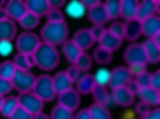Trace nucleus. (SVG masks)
<instances>
[{"mask_svg":"<svg viewBox=\"0 0 160 119\" xmlns=\"http://www.w3.org/2000/svg\"><path fill=\"white\" fill-rule=\"evenodd\" d=\"M143 119H160V109L159 108H155V109H150L149 112L142 117Z\"/></svg>","mask_w":160,"mask_h":119,"instance_id":"3c124183","label":"nucleus"},{"mask_svg":"<svg viewBox=\"0 0 160 119\" xmlns=\"http://www.w3.org/2000/svg\"><path fill=\"white\" fill-rule=\"evenodd\" d=\"M90 31H91V35H93L94 41L98 42L100 38L102 36V34L105 32V28L102 27V25H93V27L90 28Z\"/></svg>","mask_w":160,"mask_h":119,"instance_id":"49530a36","label":"nucleus"},{"mask_svg":"<svg viewBox=\"0 0 160 119\" xmlns=\"http://www.w3.org/2000/svg\"><path fill=\"white\" fill-rule=\"evenodd\" d=\"M94 86H96V83H94L93 74H88V73L82 74L76 80V91L79 93V95L91 94V90H93Z\"/></svg>","mask_w":160,"mask_h":119,"instance_id":"aec40b11","label":"nucleus"},{"mask_svg":"<svg viewBox=\"0 0 160 119\" xmlns=\"http://www.w3.org/2000/svg\"><path fill=\"white\" fill-rule=\"evenodd\" d=\"M83 6L86 7V10H88V8H91V7H94V6H97L98 4V0H83Z\"/></svg>","mask_w":160,"mask_h":119,"instance_id":"5fc2aeb1","label":"nucleus"},{"mask_svg":"<svg viewBox=\"0 0 160 119\" xmlns=\"http://www.w3.org/2000/svg\"><path fill=\"white\" fill-rule=\"evenodd\" d=\"M39 44H41L39 36L31 31H24L16 38V49L18 50V53H22V55L34 53L37 48L39 46Z\"/></svg>","mask_w":160,"mask_h":119,"instance_id":"20e7f679","label":"nucleus"},{"mask_svg":"<svg viewBox=\"0 0 160 119\" xmlns=\"http://www.w3.org/2000/svg\"><path fill=\"white\" fill-rule=\"evenodd\" d=\"M159 13V2L158 0H143V2L138 3V10H136V17L138 21H143V20L149 18V17L155 16Z\"/></svg>","mask_w":160,"mask_h":119,"instance_id":"9d476101","label":"nucleus"},{"mask_svg":"<svg viewBox=\"0 0 160 119\" xmlns=\"http://www.w3.org/2000/svg\"><path fill=\"white\" fill-rule=\"evenodd\" d=\"M72 119H90V115H88V109L87 108H83L78 111L76 114H73Z\"/></svg>","mask_w":160,"mask_h":119,"instance_id":"603ef678","label":"nucleus"},{"mask_svg":"<svg viewBox=\"0 0 160 119\" xmlns=\"http://www.w3.org/2000/svg\"><path fill=\"white\" fill-rule=\"evenodd\" d=\"M108 31H110L112 35H115V36H118V38L124 39V22H121V21L112 22V24L110 25V28H108Z\"/></svg>","mask_w":160,"mask_h":119,"instance_id":"ea45409f","label":"nucleus"},{"mask_svg":"<svg viewBox=\"0 0 160 119\" xmlns=\"http://www.w3.org/2000/svg\"><path fill=\"white\" fill-rule=\"evenodd\" d=\"M150 107L148 105L146 102H143V101H141V102H138V105L135 107V114H138V115H142V117H143L145 114H146V112H149L150 111Z\"/></svg>","mask_w":160,"mask_h":119,"instance_id":"09e8293b","label":"nucleus"},{"mask_svg":"<svg viewBox=\"0 0 160 119\" xmlns=\"http://www.w3.org/2000/svg\"><path fill=\"white\" fill-rule=\"evenodd\" d=\"M128 70H129L131 76H139L142 74L143 72H146V64H131L129 67H128Z\"/></svg>","mask_w":160,"mask_h":119,"instance_id":"de8ad7c7","label":"nucleus"},{"mask_svg":"<svg viewBox=\"0 0 160 119\" xmlns=\"http://www.w3.org/2000/svg\"><path fill=\"white\" fill-rule=\"evenodd\" d=\"M150 87L160 91V70L150 73Z\"/></svg>","mask_w":160,"mask_h":119,"instance_id":"a18cd8bd","label":"nucleus"},{"mask_svg":"<svg viewBox=\"0 0 160 119\" xmlns=\"http://www.w3.org/2000/svg\"><path fill=\"white\" fill-rule=\"evenodd\" d=\"M13 91V86H11L10 80H6V79H0V95L6 97L10 93Z\"/></svg>","mask_w":160,"mask_h":119,"instance_id":"37998d69","label":"nucleus"},{"mask_svg":"<svg viewBox=\"0 0 160 119\" xmlns=\"http://www.w3.org/2000/svg\"><path fill=\"white\" fill-rule=\"evenodd\" d=\"M8 119H32V115L28 114L25 109H22L21 107H17L14 109V112L8 117Z\"/></svg>","mask_w":160,"mask_h":119,"instance_id":"79ce46f5","label":"nucleus"},{"mask_svg":"<svg viewBox=\"0 0 160 119\" xmlns=\"http://www.w3.org/2000/svg\"><path fill=\"white\" fill-rule=\"evenodd\" d=\"M32 119H49V117H48L47 114H44V112H41V114H37V115H34Z\"/></svg>","mask_w":160,"mask_h":119,"instance_id":"4d7b16f0","label":"nucleus"},{"mask_svg":"<svg viewBox=\"0 0 160 119\" xmlns=\"http://www.w3.org/2000/svg\"><path fill=\"white\" fill-rule=\"evenodd\" d=\"M18 107V101H17V97H13V95H8V97L3 98L2 107H0V115L4 118H8L11 114L14 112V109Z\"/></svg>","mask_w":160,"mask_h":119,"instance_id":"c85d7f7f","label":"nucleus"},{"mask_svg":"<svg viewBox=\"0 0 160 119\" xmlns=\"http://www.w3.org/2000/svg\"><path fill=\"white\" fill-rule=\"evenodd\" d=\"M98 44H100L98 46L104 48V49L110 50V52H114V50H117V49L121 48L122 39L118 38V36H115V35H112L108 30H105V32L102 34V36L100 38Z\"/></svg>","mask_w":160,"mask_h":119,"instance_id":"a211bd4d","label":"nucleus"},{"mask_svg":"<svg viewBox=\"0 0 160 119\" xmlns=\"http://www.w3.org/2000/svg\"><path fill=\"white\" fill-rule=\"evenodd\" d=\"M133 80H135V83L138 84L139 90L145 88V87H150V73L143 72L142 74L136 76V79H133Z\"/></svg>","mask_w":160,"mask_h":119,"instance_id":"58836bf2","label":"nucleus"},{"mask_svg":"<svg viewBox=\"0 0 160 119\" xmlns=\"http://www.w3.org/2000/svg\"><path fill=\"white\" fill-rule=\"evenodd\" d=\"M136 10H138V2L136 0H122L121 2V17L127 21L135 20Z\"/></svg>","mask_w":160,"mask_h":119,"instance_id":"bb28decb","label":"nucleus"},{"mask_svg":"<svg viewBox=\"0 0 160 119\" xmlns=\"http://www.w3.org/2000/svg\"><path fill=\"white\" fill-rule=\"evenodd\" d=\"M131 80H132V76H131L128 67L118 66V67H115L114 70H111L108 86L111 87V90L119 88V87H125Z\"/></svg>","mask_w":160,"mask_h":119,"instance_id":"6e6552de","label":"nucleus"},{"mask_svg":"<svg viewBox=\"0 0 160 119\" xmlns=\"http://www.w3.org/2000/svg\"><path fill=\"white\" fill-rule=\"evenodd\" d=\"M142 35V28L141 21L138 20H129V21L124 22V39L129 42H135Z\"/></svg>","mask_w":160,"mask_h":119,"instance_id":"f3484780","label":"nucleus"},{"mask_svg":"<svg viewBox=\"0 0 160 119\" xmlns=\"http://www.w3.org/2000/svg\"><path fill=\"white\" fill-rule=\"evenodd\" d=\"M139 97L143 102H146L148 105L152 108V107H158L160 104V91L152 88V87H145V88L139 90Z\"/></svg>","mask_w":160,"mask_h":119,"instance_id":"412c9836","label":"nucleus"},{"mask_svg":"<svg viewBox=\"0 0 160 119\" xmlns=\"http://www.w3.org/2000/svg\"><path fill=\"white\" fill-rule=\"evenodd\" d=\"M17 101H18V107H21L22 109L34 115L41 114L44 111V101H41L32 91H27V93H21V94L17 97Z\"/></svg>","mask_w":160,"mask_h":119,"instance_id":"39448f33","label":"nucleus"},{"mask_svg":"<svg viewBox=\"0 0 160 119\" xmlns=\"http://www.w3.org/2000/svg\"><path fill=\"white\" fill-rule=\"evenodd\" d=\"M141 28L142 35H145L148 39H153L160 34V17L155 14V16L141 21Z\"/></svg>","mask_w":160,"mask_h":119,"instance_id":"9b49d317","label":"nucleus"},{"mask_svg":"<svg viewBox=\"0 0 160 119\" xmlns=\"http://www.w3.org/2000/svg\"><path fill=\"white\" fill-rule=\"evenodd\" d=\"M52 84H53V90H55L56 95H59V94H62V93L72 88V81L68 79L65 72L56 73L52 77Z\"/></svg>","mask_w":160,"mask_h":119,"instance_id":"5701e85b","label":"nucleus"},{"mask_svg":"<svg viewBox=\"0 0 160 119\" xmlns=\"http://www.w3.org/2000/svg\"><path fill=\"white\" fill-rule=\"evenodd\" d=\"M91 94H93L94 98V104H98V105H104L107 107L108 104L111 102V94L108 93L107 87H102V86H94L93 90H91Z\"/></svg>","mask_w":160,"mask_h":119,"instance_id":"393cba45","label":"nucleus"},{"mask_svg":"<svg viewBox=\"0 0 160 119\" xmlns=\"http://www.w3.org/2000/svg\"><path fill=\"white\" fill-rule=\"evenodd\" d=\"M27 6V11L32 13L37 17H44L47 16V13L49 11V4H48V0H28L25 2Z\"/></svg>","mask_w":160,"mask_h":119,"instance_id":"4be33fe9","label":"nucleus"},{"mask_svg":"<svg viewBox=\"0 0 160 119\" xmlns=\"http://www.w3.org/2000/svg\"><path fill=\"white\" fill-rule=\"evenodd\" d=\"M65 11H66V14L70 18H82V17L87 13V10H86V7L83 6V3L79 2V0H73V2H70V3H65Z\"/></svg>","mask_w":160,"mask_h":119,"instance_id":"a878e982","label":"nucleus"},{"mask_svg":"<svg viewBox=\"0 0 160 119\" xmlns=\"http://www.w3.org/2000/svg\"><path fill=\"white\" fill-rule=\"evenodd\" d=\"M111 100L119 107H131L135 101V95H132L125 87L114 88L111 94Z\"/></svg>","mask_w":160,"mask_h":119,"instance_id":"dca6fc26","label":"nucleus"},{"mask_svg":"<svg viewBox=\"0 0 160 119\" xmlns=\"http://www.w3.org/2000/svg\"><path fill=\"white\" fill-rule=\"evenodd\" d=\"M72 41L78 45V48L82 50V52L88 50L94 45V42H96L93 38V35H91L90 28H82V30L76 31V34L73 35Z\"/></svg>","mask_w":160,"mask_h":119,"instance_id":"f8f14e48","label":"nucleus"},{"mask_svg":"<svg viewBox=\"0 0 160 119\" xmlns=\"http://www.w3.org/2000/svg\"><path fill=\"white\" fill-rule=\"evenodd\" d=\"M73 118V112L69 111L68 108L62 105H55L51 111V117L49 119H72Z\"/></svg>","mask_w":160,"mask_h":119,"instance_id":"f704fd0d","label":"nucleus"},{"mask_svg":"<svg viewBox=\"0 0 160 119\" xmlns=\"http://www.w3.org/2000/svg\"><path fill=\"white\" fill-rule=\"evenodd\" d=\"M93 58L98 64H108L112 60V52H110V50L104 49L101 46H97L93 52Z\"/></svg>","mask_w":160,"mask_h":119,"instance_id":"2f4dec72","label":"nucleus"},{"mask_svg":"<svg viewBox=\"0 0 160 119\" xmlns=\"http://www.w3.org/2000/svg\"><path fill=\"white\" fill-rule=\"evenodd\" d=\"M48 22H65V14L62 10H56V8H49L47 13Z\"/></svg>","mask_w":160,"mask_h":119,"instance_id":"4c0bfd02","label":"nucleus"},{"mask_svg":"<svg viewBox=\"0 0 160 119\" xmlns=\"http://www.w3.org/2000/svg\"><path fill=\"white\" fill-rule=\"evenodd\" d=\"M75 66L78 67L80 72H88L91 69V66H93V58L88 53L83 52L78 58V60L75 62Z\"/></svg>","mask_w":160,"mask_h":119,"instance_id":"72a5a7b5","label":"nucleus"},{"mask_svg":"<svg viewBox=\"0 0 160 119\" xmlns=\"http://www.w3.org/2000/svg\"><path fill=\"white\" fill-rule=\"evenodd\" d=\"M141 119H143V118H141Z\"/></svg>","mask_w":160,"mask_h":119,"instance_id":"052dcab7","label":"nucleus"},{"mask_svg":"<svg viewBox=\"0 0 160 119\" xmlns=\"http://www.w3.org/2000/svg\"><path fill=\"white\" fill-rule=\"evenodd\" d=\"M17 35V25L13 20L6 18L0 21V41H13Z\"/></svg>","mask_w":160,"mask_h":119,"instance_id":"6ab92c4d","label":"nucleus"},{"mask_svg":"<svg viewBox=\"0 0 160 119\" xmlns=\"http://www.w3.org/2000/svg\"><path fill=\"white\" fill-rule=\"evenodd\" d=\"M124 59L128 64H146V56H145V50L142 44H132L125 49L124 52Z\"/></svg>","mask_w":160,"mask_h":119,"instance_id":"0eeeda50","label":"nucleus"},{"mask_svg":"<svg viewBox=\"0 0 160 119\" xmlns=\"http://www.w3.org/2000/svg\"><path fill=\"white\" fill-rule=\"evenodd\" d=\"M110 20H117L121 17V2L119 0H108L102 3Z\"/></svg>","mask_w":160,"mask_h":119,"instance_id":"7c9ffc66","label":"nucleus"},{"mask_svg":"<svg viewBox=\"0 0 160 119\" xmlns=\"http://www.w3.org/2000/svg\"><path fill=\"white\" fill-rule=\"evenodd\" d=\"M125 88H127L132 95H136L139 93V87H138V84L135 83V80H133V79L127 84V86H125Z\"/></svg>","mask_w":160,"mask_h":119,"instance_id":"8fccbe9b","label":"nucleus"},{"mask_svg":"<svg viewBox=\"0 0 160 119\" xmlns=\"http://www.w3.org/2000/svg\"><path fill=\"white\" fill-rule=\"evenodd\" d=\"M18 24H20V27L24 28L25 31H31V30H34V28L38 27V24H39V17L34 16L32 13L27 11V13H25L24 16H22L21 18L18 20Z\"/></svg>","mask_w":160,"mask_h":119,"instance_id":"c756f323","label":"nucleus"},{"mask_svg":"<svg viewBox=\"0 0 160 119\" xmlns=\"http://www.w3.org/2000/svg\"><path fill=\"white\" fill-rule=\"evenodd\" d=\"M62 53H63V56L68 59V62L75 64V62L78 60V58L83 52L79 49L78 45H76L72 39H70V41L68 39L65 44H62Z\"/></svg>","mask_w":160,"mask_h":119,"instance_id":"b1692460","label":"nucleus"},{"mask_svg":"<svg viewBox=\"0 0 160 119\" xmlns=\"http://www.w3.org/2000/svg\"><path fill=\"white\" fill-rule=\"evenodd\" d=\"M48 4H49V8L61 10L62 6H65V2L63 0H48Z\"/></svg>","mask_w":160,"mask_h":119,"instance_id":"864d4df0","label":"nucleus"},{"mask_svg":"<svg viewBox=\"0 0 160 119\" xmlns=\"http://www.w3.org/2000/svg\"><path fill=\"white\" fill-rule=\"evenodd\" d=\"M87 17L94 25H102V27H104L105 22L110 21V18H108V16H107V11H105V8H104V4H102L101 2L97 6H94V7L88 8Z\"/></svg>","mask_w":160,"mask_h":119,"instance_id":"2eb2a0df","label":"nucleus"},{"mask_svg":"<svg viewBox=\"0 0 160 119\" xmlns=\"http://www.w3.org/2000/svg\"><path fill=\"white\" fill-rule=\"evenodd\" d=\"M6 18H8L7 13H6L4 7H0V21H2V20H6Z\"/></svg>","mask_w":160,"mask_h":119,"instance_id":"13d9d810","label":"nucleus"},{"mask_svg":"<svg viewBox=\"0 0 160 119\" xmlns=\"http://www.w3.org/2000/svg\"><path fill=\"white\" fill-rule=\"evenodd\" d=\"M14 50L11 41H0V56H10Z\"/></svg>","mask_w":160,"mask_h":119,"instance_id":"a19ab883","label":"nucleus"},{"mask_svg":"<svg viewBox=\"0 0 160 119\" xmlns=\"http://www.w3.org/2000/svg\"><path fill=\"white\" fill-rule=\"evenodd\" d=\"M41 39L44 44L58 46L68 41L69 36V27L66 22H47L41 28Z\"/></svg>","mask_w":160,"mask_h":119,"instance_id":"f03ea898","label":"nucleus"},{"mask_svg":"<svg viewBox=\"0 0 160 119\" xmlns=\"http://www.w3.org/2000/svg\"><path fill=\"white\" fill-rule=\"evenodd\" d=\"M65 73H66L68 79H69V80L72 81V84H73V83H75V81L78 80L79 77H80V73H82V72H80V70H79L78 67L75 66V64H72V66H69V67H68V69H66V72H65Z\"/></svg>","mask_w":160,"mask_h":119,"instance_id":"c03bdc74","label":"nucleus"},{"mask_svg":"<svg viewBox=\"0 0 160 119\" xmlns=\"http://www.w3.org/2000/svg\"><path fill=\"white\" fill-rule=\"evenodd\" d=\"M35 79H37V76L31 72L16 70L13 79H11L10 81H11V86H13V90H17V91L21 94V93H27V91L32 90Z\"/></svg>","mask_w":160,"mask_h":119,"instance_id":"423d86ee","label":"nucleus"},{"mask_svg":"<svg viewBox=\"0 0 160 119\" xmlns=\"http://www.w3.org/2000/svg\"><path fill=\"white\" fill-rule=\"evenodd\" d=\"M25 58H27V62L31 67L35 66V58H34V53H28V55H25Z\"/></svg>","mask_w":160,"mask_h":119,"instance_id":"6e6d98bb","label":"nucleus"},{"mask_svg":"<svg viewBox=\"0 0 160 119\" xmlns=\"http://www.w3.org/2000/svg\"><path fill=\"white\" fill-rule=\"evenodd\" d=\"M31 91L37 95L41 101L44 102H49L56 98V93L53 90L52 84V77L48 74H41L35 79V83Z\"/></svg>","mask_w":160,"mask_h":119,"instance_id":"7ed1b4c3","label":"nucleus"},{"mask_svg":"<svg viewBox=\"0 0 160 119\" xmlns=\"http://www.w3.org/2000/svg\"><path fill=\"white\" fill-rule=\"evenodd\" d=\"M34 58H35V66H38L44 72H51L61 63L59 50L52 45L44 44V42H41L34 52Z\"/></svg>","mask_w":160,"mask_h":119,"instance_id":"f257e3e1","label":"nucleus"},{"mask_svg":"<svg viewBox=\"0 0 160 119\" xmlns=\"http://www.w3.org/2000/svg\"><path fill=\"white\" fill-rule=\"evenodd\" d=\"M146 56V62L152 64H158L160 60V42L156 39H146L142 44Z\"/></svg>","mask_w":160,"mask_h":119,"instance_id":"4468645a","label":"nucleus"},{"mask_svg":"<svg viewBox=\"0 0 160 119\" xmlns=\"http://www.w3.org/2000/svg\"><path fill=\"white\" fill-rule=\"evenodd\" d=\"M13 64L14 67H16V70H22V72H30L31 66L28 64L27 62V58H25V55H22V53H17L16 56H14L13 60Z\"/></svg>","mask_w":160,"mask_h":119,"instance_id":"e433bc0d","label":"nucleus"},{"mask_svg":"<svg viewBox=\"0 0 160 119\" xmlns=\"http://www.w3.org/2000/svg\"><path fill=\"white\" fill-rule=\"evenodd\" d=\"M3 98H4V97H2V95H0V107H2V102H3Z\"/></svg>","mask_w":160,"mask_h":119,"instance_id":"bf43d9fd","label":"nucleus"},{"mask_svg":"<svg viewBox=\"0 0 160 119\" xmlns=\"http://www.w3.org/2000/svg\"><path fill=\"white\" fill-rule=\"evenodd\" d=\"M110 74H111V70L105 69V67H100V69L96 70V73L93 74L94 83H96L97 86L107 87L108 81H110Z\"/></svg>","mask_w":160,"mask_h":119,"instance_id":"473e14b6","label":"nucleus"},{"mask_svg":"<svg viewBox=\"0 0 160 119\" xmlns=\"http://www.w3.org/2000/svg\"><path fill=\"white\" fill-rule=\"evenodd\" d=\"M88 115L90 119H112L110 109L104 105H98V104H91L88 107Z\"/></svg>","mask_w":160,"mask_h":119,"instance_id":"cd10ccee","label":"nucleus"},{"mask_svg":"<svg viewBox=\"0 0 160 119\" xmlns=\"http://www.w3.org/2000/svg\"><path fill=\"white\" fill-rule=\"evenodd\" d=\"M58 104L65 108H68L69 111L75 112L76 109L80 107V95L75 88H70L68 91L62 93L58 95Z\"/></svg>","mask_w":160,"mask_h":119,"instance_id":"1a4fd4ad","label":"nucleus"},{"mask_svg":"<svg viewBox=\"0 0 160 119\" xmlns=\"http://www.w3.org/2000/svg\"><path fill=\"white\" fill-rule=\"evenodd\" d=\"M16 72L13 62L11 60H4L0 63V79H6V80H11Z\"/></svg>","mask_w":160,"mask_h":119,"instance_id":"c9c22d12","label":"nucleus"},{"mask_svg":"<svg viewBox=\"0 0 160 119\" xmlns=\"http://www.w3.org/2000/svg\"><path fill=\"white\" fill-rule=\"evenodd\" d=\"M4 10L10 20L18 21L27 13V6H25V2H22V0H10L4 4Z\"/></svg>","mask_w":160,"mask_h":119,"instance_id":"ddd939ff","label":"nucleus"}]
</instances>
